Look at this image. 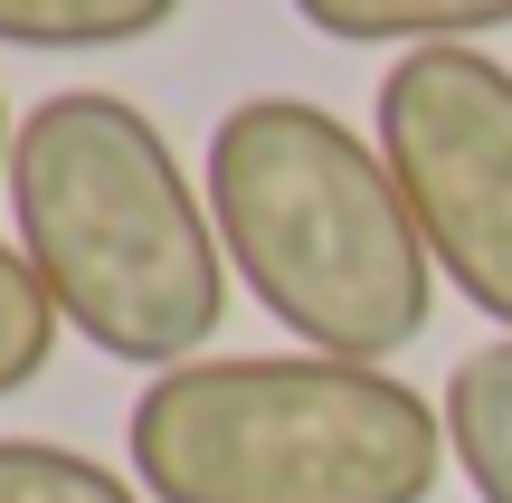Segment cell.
Listing matches in <instances>:
<instances>
[{
  "mask_svg": "<svg viewBox=\"0 0 512 503\" xmlns=\"http://www.w3.org/2000/svg\"><path fill=\"white\" fill-rule=\"evenodd\" d=\"M0 503H152L105 456L57 447V437H0Z\"/></svg>",
  "mask_w": 512,
  "mask_h": 503,
  "instance_id": "cell-8",
  "label": "cell"
},
{
  "mask_svg": "<svg viewBox=\"0 0 512 503\" xmlns=\"http://www.w3.org/2000/svg\"><path fill=\"white\" fill-rule=\"evenodd\" d=\"M370 143L399 171L437 276L512 333V67L484 48H408L380 76Z\"/></svg>",
  "mask_w": 512,
  "mask_h": 503,
  "instance_id": "cell-4",
  "label": "cell"
},
{
  "mask_svg": "<svg viewBox=\"0 0 512 503\" xmlns=\"http://www.w3.org/2000/svg\"><path fill=\"white\" fill-rule=\"evenodd\" d=\"M10 143H19V124H10V105H0V181H10Z\"/></svg>",
  "mask_w": 512,
  "mask_h": 503,
  "instance_id": "cell-10",
  "label": "cell"
},
{
  "mask_svg": "<svg viewBox=\"0 0 512 503\" xmlns=\"http://www.w3.org/2000/svg\"><path fill=\"white\" fill-rule=\"evenodd\" d=\"M57 333H67V314H57V295L38 285V266L19 257V247H0V399L29 390L57 361Z\"/></svg>",
  "mask_w": 512,
  "mask_h": 503,
  "instance_id": "cell-9",
  "label": "cell"
},
{
  "mask_svg": "<svg viewBox=\"0 0 512 503\" xmlns=\"http://www.w3.org/2000/svg\"><path fill=\"white\" fill-rule=\"evenodd\" d=\"M10 228L67 333L105 361L181 371L228 314V247L209 190H190L171 133L133 95L67 86L19 114L10 143Z\"/></svg>",
  "mask_w": 512,
  "mask_h": 503,
  "instance_id": "cell-1",
  "label": "cell"
},
{
  "mask_svg": "<svg viewBox=\"0 0 512 503\" xmlns=\"http://www.w3.org/2000/svg\"><path fill=\"white\" fill-rule=\"evenodd\" d=\"M446 456L465 466V485L484 503H512V333H494L484 352H465L446 371Z\"/></svg>",
  "mask_w": 512,
  "mask_h": 503,
  "instance_id": "cell-5",
  "label": "cell"
},
{
  "mask_svg": "<svg viewBox=\"0 0 512 503\" xmlns=\"http://www.w3.org/2000/svg\"><path fill=\"white\" fill-rule=\"evenodd\" d=\"M124 456L152 503H427L446 409L389 361L219 352L143 380Z\"/></svg>",
  "mask_w": 512,
  "mask_h": 503,
  "instance_id": "cell-3",
  "label": "cell"
},
{
  "mask_svg": "<svg viewBox=\"0 0 512 503\" xmlns=\"http://www.w3.org/2000/svg\"><path fill=\"white\" fill-rule=\"evenodd\" d=\"M294 19L342 48H475L512 29V0H294Z\"/></svg>",
  "mask_w": 512,
  "mask_h": 503,
  "instance_id": "cell-6",
  "label": "cell"
},
{
  "mask_svg": "<svg viewBox=\"0 0 512 503\" xmlns=\"http://www.w3.org/2000/svg\"><path fill=\"white\" fill-rule=\"evenodd\" d=\"M209 219H219L228 276L285 323L304 352L389 361L437 314V257H427L408 190L380 143L313 95H247L209 124Z\"/></svg>",
  "mask_w": 512,
  "mask_h": 503,
  "instance_id": "cell-2",
  "label": "cell"
},
{
  "mask_svg": "<svg viewBox=\"0 0 512 503\" xmlns=\"http://www.w3.org/2000/svg\"><path fill=\"white\" fill-rule=\"evenodd\" d=\"M171 19H181V0H0V48L86 57V48H133Z\"/></svg>",
  "mask_w": 512,
  "mask_h": 503,
  "instance_id": "cell-7",
  "label": "cell"
}]
</instances>
